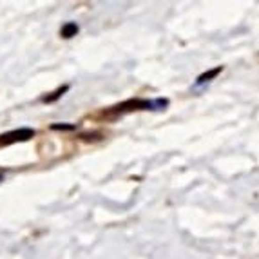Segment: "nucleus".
Listing matches in <instances>:
<instances>
[{
  "label": "nucleus",
  "instance_id": "f03ea898",
  "mask_svg": "<svg viewBox=\"0 0 259 259\" xmlns=\"http://www.w3.org/2000/svg\"><path fill=\"white\" fill-rule=\"evenodd\" d=\"M35 136V131L29 129V127H22V129L8 131V133L0 134V147H8V145H13L18 142H27Z\"/></svg>",
  "mask_w": 259,
  "mask_h": 259
},
{
  "label": "nucleus",
  "instance_id": "7ed1b4c3",
  "mask_svg": "<svg viewBox=\"0 0 259 259\" xmlns=\"http://www.w3.org/2000/svg\"><path fill=\"white\" fill-rule=\"evenodd\" d=\"M60 33H62V36H64V38H71V36H74L78 33V26L74 24V22H67V24L62 27Z\"/></svg>",
  "mask_w": 259,
  "mask_h": 259
},
{
  "label": "nucleus",
  "instance_id": "423d86ee",
  "mask_svg": "<svg viewBox=\"0 0 259 259\" xmlns=\"http://www.w3.org/2000/svg\"><path fill=\"white\" fill-rule=\"evenodd\" d=\"M0 182H2V174H0Z\"/></svg>",
  "mask_w": 259,
  "mask_h": 259
},
{
  "label": "nucleus",
  "instance_id": "20e7f679",
  "mask_svg": "<svg viewBox=\"0 0 259 259\" xmlns=\"http://www.w3.org/2000/svg\"><path fill=\"white\" fill-rule=\"evenodd\" d=\"M67 89H69V87H67V85L60 87V89H58V91H55V93H53L51 96H44V98H42V102H46V104H53V102H55V100H58V98H60V96L64 95V93L67 91Z\"/></svg>",
  "mask_w": 259,
  "mask_h": 259
},
{
  "label": "nucleus",
  "instance_id": "f257e3e1",
  "mask_svg": "<svg viewBox=\"0 0 259 259\" xmlns=\"http://www.w3.org/2000/svg\"><path fill=\"white\" fill-rule=\"evenodd\" d=\"M167 102L165 100H158V102H149V100H129V102H123V104L116 105V107H111V111L107 112L109 116H118V114H123V112L129 111H138V109H160L165 107Z\"/></svg>",
  "mask_w": 259,
  "mask_h": 259
},
{
  "label": "nucleus",
  "instance_id": "39448f33",
  "mask_svg": "<svg viewBox=\"0 0 259 259\" xmlns=\"http://www.w3.org/2000/svg\"><path fill=\"white\" fill-rule=\"evenodd\" d=\"M53 129H56V131H73V129H76V125H53Z\"/></svg>",
  "mask_w": 259,
  "mask_h": 259
}]
</instances>
